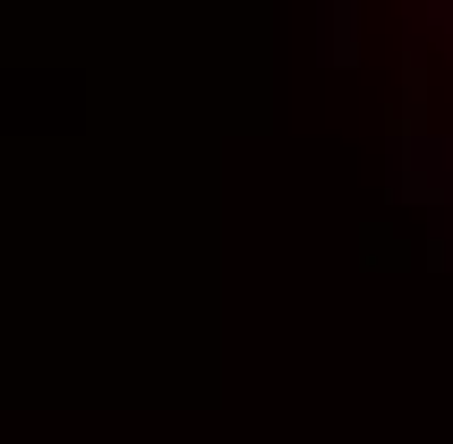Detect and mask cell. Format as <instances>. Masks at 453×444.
<instances>
[{
	"label": "cell",
	"instance_id": "1",
	"mask_svg": "<svg viewBox=\"0 0 453 444\" xmlns=\"http://www.w3.org/2000/svg\"><path fill=\"white\" fill-rule=\"evenodd\" d=\"M411 188L453 205V9L411 18V103H403Z\"/></svg>",
	"mask_w": 453,
	"mask_h": 444
}]
</instances>
